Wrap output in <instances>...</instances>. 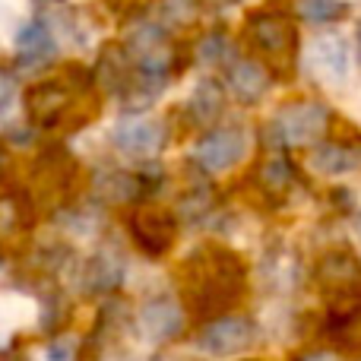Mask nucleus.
I'll return each instance as SVG.
<instances>
[{"label":"nucleus","mask_w":361,"mask_h":361,"mask_svg":"<svg viewBox=\"0 0 361 361\" xmlns=\"http://www.w3.org/2000/svg\"><path fill=\"white\" fill-rule=\"evenodd\" d=\"M345 6H349L345 0H301L305 19H311V23H317V25L336 23V19L345 13Z\"/></svg>","instance_id":"15"},{"label":"nucleus","mask_w":361,"mask_h":361,"mask_svg":"<svg viewBox=\"0 0 361 361\" xmlns=\"http://www.w3.org/2000/svg\"><path fill=\"white\" fill-rule=\"evenodd\" d=\"M330 127V111L324 102H288L286 108H279L269 124V137L279 146H311Z\"/></svg>","instance_id":"2"},{"label":"nucleus","mask_w":361,"mask_h":361,"mask_svg":"<svg viewBox=\"0 0 361 361\" xmlns=\"http://www.w3.org/2000/svg\"><path fill=\"white\" fill-rule=\"evenodd\" d=\"M111 140L124 156L149 159L165 146V124L159 118H149V114H130V118H121L114 124Z\"/></svg>","instance_id":"7"},{"label":"nucleus","mask_w":361,"mask_h":361,"mask_svg":"<svg viewBox=\"0 0 361 361\" xmlns=\"http://www.w3.org/2000/svg\"><path fill=\"white\" fill-rule=\"evenodd\" d=\"M314 175L320 178H345L361 171V149L349 143H320L314 146L311 159H307Z\"/></svg>","instance_id":"10"},{"label":"nucleus","mask_w":361,"mask_h":361,"mask_svg":"<svg viewBox=\"0 0 361 361\" xmlns=\"http://www.w3.org/2000/svg\"><path fill=\"white\" fill-rule=\"evenodd\" d=\"M250 152V137L244 127H219L200 137L193 146V159L203 171L209 175H225V171L238 169Z\"/></svg>","instance_id":"4"},{"label":"nucleus","mask_w":361,"mask_h":361,"mask_svg":"<svg viewBox=\"0 0 361 361\" xmlns=\"http://www.w3.org/2000/svg\"><path fill=\"white\" fill-rule=\"evenodd\" d=\"M190 105H193V111H197V118L206 124V121H212L219 111H222V92H219L212 82H203V86L197 89Z\"/></svg>","instance_id":"16"},{"label":"nucleus","mask_w":361,"mask_h":361,"mask_svg":"<svg viewBox=\"0 0 361 361\" xmlns=\"http://www.w3.org/2000/svg\"><path fill=\"white\" fill-rule=\"evenodd\" d=\"M70 105V89L61 82H42V86L29 89V114L42 127H51L67 114Z\"/></svg>","instance_id":"13"},{"label":"nucleus","mask_w":361,"mask_h":361,"mask_svg":"<svg viewBox=\"0 0 361 361\" xmlns=\"http://www.w3.org/2000/svg\"><path fill=\"white\" fill-rule=\"evenodd\" d=\"M228 54H231V44L222 35H209L200 44V61L203 63H222V61H228Z\"/></svg>","instance_id":"17"},{"label":"nucleus","mask_w":361,"mask_h":361,"mask_svg":"<svg viewBox=\"0 0 361 361\" xmlns=\"http://www.w3.org/2000/svg\"><path fill=\"white\" fill-rule=\"evenodd\" d=\"M247 269L238 254L225 247H206L193 254L190 273H187V301L200 314L225 311L244 295Z\"/></svg>","instance_id":"1"},{"label":"nucleus","mask_w":361,"mask_h":361,"mask_svg":"<svg viewBox=\"0 0 361 361\" xmlns=\"http://www.w3.org/2000/svg\"><path fill=\"white\" fill-rule=\"evenodd\" d=\"M358 244H361V219H358Z\"/></svg>","instance_id":"21"},{"label":"nucleus","mask_w":361,"mask_h":361,"mask_svg":"<svg viewBox=\"0 0 361 361\" xmlns=\"http://www.w3.org/2000/svg\"><path fill=\"white\" fill-rule=\"evenodd\" d=\"M326 336L345 352H361V282L339 292L326 317Z\"/></svg>","instance_id":"8"},{"label":"nucleus","mask_w":361,"mask_h":361,"mask_svg":"<svg viewBox=\"0 0 361 361\" xmlns=\"http://www.w3.org/2000/svg\"><path fill=\"white\" fill-rule=\"evenodd\" d=\"M140 330L149 343H169L184 330V311L175 298L162 295V298L146 301V307L140 311Z\"/></svg>","instance_id":"9"},{"label":"nucleus","mask_w":361,"mask_h":361,"mask_svg":"<svg viewBox=\"0 0 361 361\" xmlns=\"http://www.w3.org/2000/svg\"><path fill=\"white\" fill-rule=\"evenodd\" d=\"M130 231H133V241L152 257H162L171 250L178 238V219L171 209L159 203H149V206H140L133 209L130 216Z\"/></svg>","instance_id":"6"},{"label":"nucleus","mask_w":361,"mask_h":361,"mask_svg":"<svg viewBox=\"0 0 361 361\" xmlns=\"http://www.w3.org/2000/svg\"><path fill=\"white\" fill-rule=\"evenodd\" d=\"M241 361H254V358H241Z\"/></svg>","instance_id":"22"},{"label":"nucleus","mask_w":361,"mask_h":361,"mask_svg":"<svg viewBox=\"0 0 361 361\" xmlns=\"http://www.w3.org/2000/svg\"><path fill=\"white\" fill-rule=\"evenodd\" d=\"M228 89L235 92L238 102H260L263 95L269 92V73L263 63L257 61H235L228 70Z\"/></svg>","instance_id":"12"},{"label":"nucleus","mask_w":361,"mask_h":361,"mask_svg":"<svg viewBox=\"0 0 361 361\" xmlns=\"http://www.w3.org/2000/svg\"><path fill=\"white\" fill-rule=\"evenodd\" d=\"M292 361H343L336 355V352H305V355H298V358H292Z\"/></svg>","instance_id":"18"},{"label":"nucleus","mask_w":361,"mask_h":361,"mask_svg":"<svg viewBox=\"0 0 361 361\" xmlns=\"http://www.w3.org/2000/svg\"><path fill=\"white\" fill-rule=\"evenodd\" d=\"M355 54H358V63H361V25H358V32H355Z\"/></svg>","instance_id":"20"},{"label":"nucleus","mask_w":361,"mask_h":361,"mask_svg":"<svg viewBox=\"0 0 361 361\" xmlns=\"http://www.w3.org/2000/svg\"><path fill=\"white\" fill-rule=\"evenodd\" d=\"M19 51H23L25 61H48V51H51V35L42 23H29L16 38Z\"/></svg>","instance_id":"14"},{"label":"nucleus","mask_w":361,"mask_h":361,"mask_svg":"<svg viewBox=\"0 0 361 361\" xmlns=\"http://www.w3.org/2000/svg\"><path fill=\"white\" fill-rule=\"evenodd\" d=\"M305 63L307 73L314 76L324 86H345L352 76V51L339 32H317V35L307 42L305 51Z\"/></svg>","instance_id":"3"},{"label":"nucleus","mask_w":361,"mask_h":361,"mask_svg":"<svg viewBox=\"0 0 361 361\" xmlns=\"http://www.w3.org/2000/svg\"><path fill=\"white\" fill-rule=\"evenodd\" d=\"M250 35H254L257 48L267 51L269 57H282L295 44V25L282 13H257L250 19Z\"/></svg>","instance_id":"11"},{"label":"nucleus","mask_w":361,"mask_h":361,"mask_svg":"<svg viewBox=\"0 0 361 361\" xmlns=\"http://www.w3.org/2000/svg\"><path fill=\"white\" fill-rule=\"evenodd\" d=\"M10 95H13V82L6 80V76H0V105H4Z\"/></svg>","instance_id":"19"},{"label":"nucleus","mask_w":361,"mask_h":361,"mask_svg":"<svg viewBox=\"0 0 361 361\" xmlns=\"http://www.w3.org/2000/svg\"><path fill=\"white\" fill-rule=\"evenodd\" d=\"M257 343V324L247 317H216L197 336V349L212 358H231L250 352Z\"/></svg>","instance_id":"5"}]
</instances>
